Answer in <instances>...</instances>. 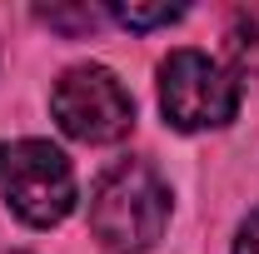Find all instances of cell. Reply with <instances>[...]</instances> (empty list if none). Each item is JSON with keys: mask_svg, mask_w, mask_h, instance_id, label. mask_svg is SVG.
<instances>
[{"mask_svg": "<svg viewBox=\"0 0 259 254\" xmlns=\"http://www.w3.org/2000/svg\"><path fill=\"white\" fill-rule=\"evenodd\" d=\"M225 50H229V60H234V70L259 75V5H249V10H234V15H229Z\"/></svg>", "mask_w": 259, "mask_h": 254, "instance_id": "5b68a950", "label": "cell"}, {"mask_svg": "<svg viewBox=\"0 0 259 254\" xmlns=\"http://www.w3.org/2000/svg\"><path fill=\"white\" fill-rule=\"evenodd\" d=\"M160 105L175 130H220L239 110V85L199 50H175L160 65Z\"/></svg>", "mask_w": 259, "mask_h": 254, "instance_id": "277c9868", "label": "cell"}, {"mask_svg": "<svg viewBox=\"0 0 259 254\" xmlns=\"http://www.w3.org/2000/svg\"><path fill=\"white\" fill-rule=\"evenodd\" d=\"M234 254H259V209L244 220V229H239V239H234Z\"/></svg>", "mask_w": 259, "mask_h": 254, "instance_id": "ba28073f", "label": "cell"}, {"mask_svg": "<svg viewBox=\"0 0 259 254\" xmlns=\"http://www.w3.org/2000/svg\"><path fill=\"white\" fill-rule=\"evenodd\" d=\"M40 20H45V25H65V30H95V10H75V15H70V10H40Z\"/></svg>", "mask_w": 259, "mask_h": 254, "instance_id": "52a82bcc", "label": "cell"}, {"mask_svg": "<svg viewBox=\"0 0 259 254\" xmlns=\"http://www.w3.org/2000/svg\"><path fill=\"white\" fill-rule=\"evenodd\" d=\"M169 190L145 159H120L90 190V229L110 254H145L164 234Z\"/></svg>", "mask_w": 259, "mask_h": 254, "instance_id": "6da1fadb", "label": "cell"}, {"mask_svg": "<svg viewBox=\"0 0 259 254\" xmlns=\"http://www.w3.org/2000/svg\"><path fill=\"white\" fill-rule=\"evenodd\" d=\"M15 254H25V249H15Z\"/></svg>", "mask_w": 259, "mask_h": 254, "instance_id": "9c48e42d", "label": "cell"}, {"mask_svg": "<svg viewBox=\"0 0 259 254\" xmlns=\"http://www.w3.org/2000/svg\"><path fill=\"white\" fill-rule=\"evenodd\" d=\"M50 110L70 140L80 145H115L135 125V100L105 65H75L50 90Z\"/></svg>", "mask_w": 259, "mask_h": 254, "instance_id": "3957f363", "label": "cell"}, {"mask_svg": "<svg viewBox=\"0 0 259 254\" xmlns=\"http://www.w3.org/2000/svg\"><path fill=\"white\" fill-rule=\"evenodd\" d=\"M110 15L130 30H155V25H175L185 5H110Z\"/></svg>", "mask_w": 259, "mask_h": 254, "instance_id": "8992f818", "label": "cell"}, {"mask_svg": "<svg viewBox=\"0 0 259 254\" xmlns=\"http://www.w3.org/2000/svg\"><path fill=\"white\" fill-rule=\"evenodd\" d=\"M0 190L25 224L50 229L75 209V170L50 140H10L0 145Z\"/></svg>", "mask_w": 259, "mask_h": 254, "instance_id": "7a4b0ae2", "label": "cell"}]
</instances>
